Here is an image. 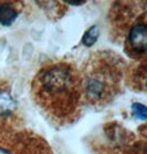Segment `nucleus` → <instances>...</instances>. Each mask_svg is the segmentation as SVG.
Listing matches in <instances>:
<instances>
[{"label":"nucleus","instance_id":"obj_1","mask_svg":"<svg viewBox=\"0 0 147 154\" xmlns=\"http://www.w3.org/2000/svg\"><path fill=\"white\" fill-rule=\"evenodd\" d=\"M31 95L46 119L56 126L73 124L85 104L80 70L68 60H50L31 81Z\"/></svg>","mask_w":147,"mask_h":154},{"label":"nucleus","instance_id":"obj_2","mask_svg":"<svg viewBox=\"0 0 147 154\" xmlns=\"http://www.w3.org/2000/svg\"><path fill=\"white\" fill-rule=\"evenodd\" d=\"M80 70L84 102L94 109L111 104L122 92L125 61L112 50L91 53Z\"/></svg>","mask_w":147,"mask_h":154},{"label":"nucleus","instance_id":"obj_3","mask_svg":"<svg viewBox=\"0 0 147 154\" xmlns=\"http://www.w3.org/2000/svg\"><path fill=\"white\" fill-rule=\"evenodd\" d=\"M0 154H53V151L40 134L22 129L0 137Z\"/></svg>","mask_w":147,"mask_h":154},{"label":"nucleus","instance_id":"obj_4","mask_svg":"<svg viewBox=\"0 0 147 154\" xmlns=\"http://www.w3.org/2000/svg\"><path fill=\"white\" fill-rule=\"evenodd\" d=\"M147 45L146 11L128 26L124 33V51L134 60H145Z\"/></svg>","mask_w":147,"mask_h":154},{"label":"nucleus","instance_id":"obj_5","mask_svg":"<svg viewBox=\"0 0 147 154\" xmlns=\"http://www.w3.org/2000/svg\"><path fill=\"white\" fill-rule=\"evenodd\" d=\"M21 1H0V25H12L22 10Z\"/></svg>","mask_w":147,"mask_h":154},{"label":"nucleus","instance_id":"obj_6","mask_svg":"<svg viewBox=\"0 0 147 154\" xmlns=\"http://www.w3.org/2000/svg\"><path fill=\"white\" fill-rule=\"evenodd\" d=\"M98 38V28L96 26H93V27H91L88 31L85 32V35H84L83 39H82V42H83L84 46L91 47L96 42Z\"/></svg>","mask_w":147,"mask_h":154}]
</instances>
